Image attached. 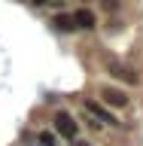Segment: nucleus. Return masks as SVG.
I'll use <instances>...</instances> for the list:
<instances>
[{
	"mask_svg": "<svg viewBox=\"0 0 143 146\" xmlns=\"http://www.w3.org/2000/svg\"><path fill=\"white\" fill-rule=\"evenodd\" d=\"M104 3V9H119V0H100Z\"/></svg>",
	"mask_w": 143,
	"mask_h": 146,
	"instance_id": "6e6552de",
	"label": "nucleus"
},
{
	"mask_svg": "<svg viewBox=\"0 0 143 146\" xmlns=\"http://www.w3.org/2000/svg\"><path fill=\"white\" fill-rule=\"evenodd\" d=\"M52 128H55V134H58V140H67L70 143L73 137H79V122L67 113V110H61V113H55L52 119Z\"/></svg>",
	"mask_w": 143,
	"mask_h": 146,
	"instance_id": "f257e3e1",
	"label": "nucleus"
},
{
	"mask_svg": "<svg viewBox=\"0 0 143 146\" xmlns=\"http://www.w3.org/2000/svg\"><path fill=\"white\" fill-rule=\"evenodd\" d=\"M100 100H104V107H116V110H125L128 104H131L128 91L113 88V85H104V88H100Z\"/></svg>",
	"mask_w": 143,
	"mask_h": 146,
	"instance_id": "7ed1b4c3",
	"label": "nucleus"
},
{
	"mask_svg": "<svg viewBox=\"0 0 143 146\" xmlns=\"http://www.w3.org/2000/svg\"><path fill=\"white\" fill-rule=\"evenodd\" d=\"M82 110H85V113H88V116L94 119V122H98V125H107V128H119V125H122V122H119V119L113 116V113H110V110L104 107V104H100V100H91V98H82Z\"/></svg>",
	"mask_w": 143,
	"mask_h": 146,
	"instance_id": "f03ea898",
	"label": "nucleus"
},
{
	"mask_svg": "<svg viewBox=\"0 0 143 146\" xmlns=\"http://www.w3.org/2000/svg\"><path fill=\"white\" fill-rule=\"evenodd\" d=\"M107 73L116 76V79H122V82H128V85H137V82H140L137 70H131V67L122 64V61H107Z\"/></svg>",
	"mask_w": 143,
	"mask_h": 146,
	"instance_id": "20e7f679",
	"label": "nucleus"
},
{
	"mask_svg": "<svg viewBox=\"0 0 143 146\" xmlns=\"http://www.w3.org/2000/svg\"><path fill=\"white\" fill-rule=\"evenodd\" d=\"M37 143L40 146H61V140H58V134H55V131H37Z\"/></svg>",
	"mask_w": 143,
	"mask_h": 146,
	"instance_id": "0eeeda50",
	"label": "nucleus"
},
{
	"mask_svg": "<svg viewBox=\"0 0 143 146\" xmlns=\"http://www.w3.org/2000/svg\"><path fill=\"white\" fill-rule=\"evenodd\" d=\"M52 25L61 31V34H70V31H76V25H73V15L70 12H64V15H55L52 18Z\"/></svg>",
	"mask_w": 143,
	"mask_h": 146,
	"instance_id": "423d86ee",
	"label": "nucleus"
},
{
	"mask_svg": "<svg viewBox=\"0 0 143 146\" xmlns=\"http://www.w3.org/2000/svg\"><path fill=\"white\" fill-rule=\"evenodd\" d=\"M70 146H91V143H88V140H82V137H73Z\"/></svg>",
	"mask_w": 143,
	"mask_h": 146,
	"instance_id": "1a4fd4ad",
	"label": "nucleus"
},
{
	"mask_svg": "<svg viewBox=\"0 0 143 146\" xmlns=\"http://www.w3.org/2000/svg\"><path fill=\"white\" fill-rule=\"evenodd\" d=\"M31 3H34V6H46V3H49V0H31Z\"/></svg>",
	"mask_w": 143,
	"mask_h": 146,
	"instance_id": "9d476101",
	"label": "nucleus"
},
{
	"mask_svg": "<svg viewBox=\"0 0 143 146\" xmlns=\"http://www.w3.org/2000/svg\"><path fill=\"white\" fill-rule=\"evenodd\" d=\"M70 15H73V25L82 27V31H94V27H98V18H94L91 9H76V12H70Z\"/></svg>",
	"mask_w": 143,
	"mask_h": 146,
	"instance_id": "39448f33",
	"label": "nucleus"
}]
</instances>
